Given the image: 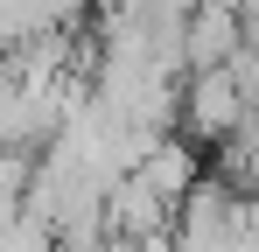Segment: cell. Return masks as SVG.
Here are the masks:
<instances>
[{
    "label": "cell",
    "instance_id": "obj_1",
    "mask_svg": "<svg viewBox=\"0 0 259 252\" xmlns=\"http://www.w3.org/2000/svg\"><path fill=\"white\" fill-rule=\"evenodd\" d=\"M182 126H189V140H210V147H224L238 126H252V98H245L231 63L182 77Z\"/></svg>",
    "mask_w": 259,
    "mask_h": 252
},
{
    "label": "cell",
    "instance_id": "obj_2",
    "mask_svg": "<svg viewBox=\"0 0 259 252\" xmlns=\"http://www.w3.org/2000/svg\"><path fill=\"white\" fill-rule=\"evenodd\" d=\"M245 42H252L245 35V7L238 0H203L189 14V28H182V56H189V70H224Z\"/></svg>",
    "mask_w": 259,
    "mask_h": 252
},
{
    "label": "cell",
    "instance_id": "obj_3",
    "mask_svg": "<svg viewBox=\"0 0 259 252\" xmlns=\"http://www.w3.org/2000/svg\"><path fill=\"white\" fill-rule=\"evenodd\" d=\"M105 224H112V238H161V231H175V203L147 175H126L105 196Z\"/></svg>",
    "mask_w": 259,
    "mask_h": 252
},
{
    "label": "cell",
    "instance_id": "obj_4",
    "mask_svg": "<svg viewBox=\"0 0 259 252\" xmlns=\"http://www.w3.org/2000/svg\"><path fill=\"white\" fill-rule=\"evenodd\" d=\"M140 175H147V182H154V189H161V196L182 210V196L203 182V168H196V140H175V133H168V140L147 154V168H140Z\"/></svg>",
    "mask_w": 259,
    "mask_h": 252
},
{
    "label": "cell",
    "instance_id": "obj_5",
    "mask_svg": "<svg viewBox=\"0 0 259 252\" xmlns=\"http://www.w3.org/2000/svg\"><path fill=\"white\" fill-rule=\"evenodd\" d=\"M0 252H56V231H49L42 217H28V210H21V217L7 224V238H0Z\"/></svg>",
    "mask_w": 259,
    "mask_h": 252
},
{
    "label": "cell",
    "instance_id": "obj_6",
    "mask_svg": "<svg viewBox=\"0 0 259 252\" xmlns=\"http://www.w3.org/2000/svg\"><path fill=\"white\" fill-rule=\"evenodd\" d=\"M105 252H175V231H161V238H105Z\"/></svg>",
    "mask_w": 259,
    "mask_h": 252
}]
</instances>
